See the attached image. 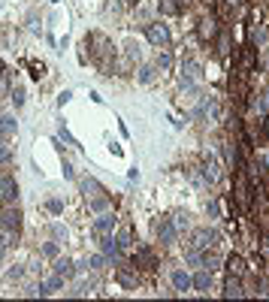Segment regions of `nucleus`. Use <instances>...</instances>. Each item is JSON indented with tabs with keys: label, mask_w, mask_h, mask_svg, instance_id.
Here are the masks:
<instances>
[{
	"label": "nucleus",
	"mask_w": 269,
	"mask_h": 302,
	"mask_svg": "<svg viewBox=\"0 0 269 302\" xmlns=\"http://www.w3.org/2000/svg\"><path fill=\"white\" fill-rule=\"evenodd\" d=\"M196 37L203 43H212L218 37V19H215V15H203V19L196 22Z\"/></svg>",
	"instance_id": "f257e3e1"
},
{
	"label": "nucleus",
	"mask_w": 269,
	"mask_h": 302,
	"mask_svg": "<svg viewBox=\"0 0 269 302\" xmlns=\"http://www.w3.org/2000/svg\"><path fill=\"white\" fill-rule=\"evenodd\" d=\"M146 40H148L151 46H157V48H164V46L170 43V27L160 24V22H157V24H148V27H146Z\"/></svg>",
	"instance_id": "f03ea898"
},
{
	"label": "nucleus",
	"mask_w": 269,
	"mask_h": 302,
	"mask_svg": "<svg viewBox=\"0 0 269 302\" xmlns=\"http://www.w3.org/2000/svg\"><path fill=\"white\" fill-rule=\"evenodd\" d=\"M215 230L203 227V230H196V233L191 236V248H196V251H209V248H215Z\"/></svg>",
	"instance_id": "7ed1b4c3"
},
{
	"label": "nucleus",
	"mask_w": 269,
	"mask_h": 302,
	"mask_svg": "<svg viewBox=\"0 0 269 302\" xmlns=\"http://www.w3.org/2000/svg\"><path fill=\"white\" fill-rule=\"evenodd\" d=\"M157 239L164 242V245H172L175 239H178V230H175V224H172V218H160L157 221Z\"/></svg>",
	"instance_id": "20e7f679"
},
{
	"label": "nucleus",
	"mask_w": 269,
	"mask_h": 302,
	"mask_svg": "<svg viewBox=\"0 0 269 302\" xmlns=\"http://www.w3.org/2000/svg\"><path fill=\"white\" fill-rule=\"evenodd\" d=\"M236 203L242 209H251V187H248V179L242 169H236Z\"/></svg>",
	"instance_id": "39448f33"
},
{
	"label": "nucleus",
	"mask_w": 269,
	"mask_h": 302,
	"mask_svg": "<svg viewBox=\"0 0 269 302\" xmlns=\"http://www.w3.org/2000/svg\"><path fill=\"white\" fill-rule=\"evenodd\" d=\"M0 200H3L6 206L19 200V182H15L12 175H3V179H0Z\"/></svg>",
	"instance_id": "423d86ee"
},
{
	"label": "nucleus",
	"mask_w": 269,
	"mask_h": 302,
	"mask_svg": "<svg viewBox=\"0 0 269 302\" xmlns=\"http://www.w3.org/2000/svg\"><path fill=\"white\" fill-rule=\"evenodd\" d=\"M0 224H3V230H15V233H19V227H22V211L9 203L3 211H0Z\"/></svg>",
	"instance_id": "0eeeda50"
},
{
	"label": "nucleus",
	"mask_w": 269,
	"mask_h": 302,
	"mask_svg": "<svg viewBox=\"0 0 269 302\" xmlns=\"http://www.w3.org/2000/svg\"><path fill=\"white\" fill-rule=\"evenodd\" d=\"M112 227H115V215H112V211H100V218L94 221V236H97V239L109 236Z\"/></svg>",
	"instance_id": "6e6552de"
},
{
	"label": "nucleus",
	"mask_w": 269,
	"mask_h": 302,
	"mask_svg": "<svg viewBox=\"0 0 269 302\" xmlns=\"http://www.w3.org/2000/svg\"><path fill=\"white\" fill-rule=\"evenodd\" d=\"M200 169H203V179H206L209 185H218V182H221V163L215 161V157H209V154H206V161H203V166H200Z\"/></svg>",
	"instance_id": "1a4fd4ad"
},
{
	"label": "nucleus",
	"mask_w": 269,
	"mask_h": 302,
	"mask_svg": "<svg viewBox=\"0 0 269 302\" xmlns=\"http://www.w3.org/2000/svg\"><path fill=\"white\" fill-rule=\"evenodd\" d=\"M172 287H175L178 293H188V290L194 287V278H191L185 269H175V272H172Z\"/></svg>",
	"instance_id": "9d476101"
},
{
	"label": "nucleus",
	"mask_w": 269,
	"mask_h": 302,
	"mask_svg": "<svg viewBox=\"0 0 269 302\" xmlns=\"http://www.w3.org/2000/svg\"><path fill=\"white\" fill-rule=\"evenodd\" d=\"M133 263L139 266V269H157V260H154V254L148 251V248H139L136 257H133Z\"/></svg>",
	"instance_id": "9b49d317"
},
{
	"label": "nucleus",
	"mask_w": 269,
	"mask_h": 302,
	"mask_svg": "<svg viewBox=\"0 0 269 302\" xmlns=\"http://www.w3.org/2000/svg\"><path fill=\"white\" fill-rule=\"evenodd\" d=\"M254 46H242V55H239V70H242V73H251V70H254Z\"/></svg>",
	"instance_id": "f8f14e48"
},
{
	"label": "nucleus",
	"mask_w": 269,
	"mask_h": 302,
	"mask_svg": "<svg viewBox=\"0 0 269 302\" xmlns=\"http://www.w3.org/2000/svg\"><path fill=\"white\" fill-rule=\"evenodd\" d=\"M227 272L236 275V278H242V275L248 272V266H245V260H242L239 254H230V257H227Z\"/></svg>",
	"instance_id": "ddd939ff"
},
{
	"label": "nucleus",
	"mask_w": 269,
	"mask_h": 302,
	"mask_svg": "<svg viewBox=\"0 0 269 302\" xmlns=\"http://www.w3.org/2000/svg\"><path fill=\"white\" fill-rule=\"evenodd\" d=\"M194 290H200V293L212 290V269H203V272L194 275Z\"/></svg>",
	"instance_id": "4468645a"
},
{
	"label": "nucleus",
	"mask_w": 269,
	"mask_h": 302,
	"mask_svg": "<svg viewBox=\"0 0 269 302\" xmlns=\"http://www.w3.org/2000/svg\"><path fill=\"white\" fill-rule=\"evenodd\" d=\"M224 296H227V299H239V296H245V290H242V284H239L236 275L227 278V284H224Z\"/></svg>",
	"instance_id": "2eb2a0df"
},
{
	"label": "nucleus",
	"mask_w": 269,
	"mask_h": 302,
	"mask_svg": "<svg viewBox=\"0 0 269 302\" xmlns=\"http://www.w3.org/2000/svg\"><path fill=\"white\" fill-rule=\"evenodd\" d=\"M55 272L64 275V278H73V275H76V263L67 260V257H58V260H55Z\"/></svg>",
	"instance_id": "dca6fc26"
},
{
	"label": "nucleus",
	"mask_w": 269,
	"mask_h": 302,
	"mask_svg": "<svg viewBox=\"0 0 269 302\" xmlns=\"http://www.w3.org/2000/svg\"><path fill=\"white\" fill-rule=\"evenodd\" d=\"M182 0H157V9H160V15H178L182 12Z\"/></svg>",
	"instance_id": "f3484780"
},
{
	"label": "nucleus",
	"mask_w": 269,
	"mask_h": 302,
	"mask_svg": "<svg viewBox=\"0 0 269 302\" xmlns=\"http://www.w3.org/2000/svg\"><path fill=\"white\" fill-rule=\"evenodd\" d=\"M100 242H103V254L106 257H121V245H118V239H112V233L103 236Z\"/></svg>",
	"instance_id": "a211bd4d"
},
{
	"label": "nucleus",
	"mask_w": 269,
	"mask_h": 302,
	"mask_svg": "<svg viewBox=\"0 0 269 302\" xmlns=\"http://www.w3.org/2000/svg\"><path fill=\"white\" fill-rule=\"evenodd\" d=\"M15 133V118L9 115V112H0V136H12Z\"/></svg>",
	"instance_id": "6ab92c4d"
},
{
	"label": "nucleus",
	"mask_w": 269,
	"mask_h": 302,
	"mask_svg": "<svg viewBox=\"0 0 269 302\" xmlns=\"http://www.w3.org/2000/svg\"><path fill=\"white\" fill-rule=\"evenodd\" d=\"M82 190H85V197H100V193H106L103 185H97L94 179H82Z\"/></svg>",
	"instance_id": "aec40b11"
},
{
	"label": "nucleus",
	"mask_w": 269,
	"mask_h": 302,
	"mask_svg": "<svg viewBox=\"0 0 269 302\" xmlns=\"http://www.w3.org/2000/svg\"><path fill=\"white\" fill-rule=\"evenodd\" d=\"M248 43L260 48V43H266V27H260V24H257V27H251V33H248Z\"/></svg>",
	"instance_id": "412c9836"
},
{
	"label": "nucleus",
	"mask_w": 269,
	"mask_h": 302,
	"mask_svg": "<svg viewBox=\"0 0 269 302\" xmlns=\"http://www.w3.org/2000/svg\"><path fill=\"white\" fill-rule=\"evenodd\" d=\"M254 109H257L260 115H269V91H260V94L254 97Z\"/></svg>",
	"instance_id": "4be33fe9"
},
{
	"label": "nucleus",
	"mask_w": 269,
	"mask_h": 302,
	"mask_svg": "<svg viewBox=\"0 0 269 302\" xmlns=\"http://www.w3.org/2000/svg\"><path fill=\"white\" fill-rule=\"evenodd\" d=\"M154 76H157V70H154L151 64H146V67H139V82H142V85H148V82H154Z\"/></svg>",
	"instance_id": "5701e85b"
},
{
	"label": "nucleus",
	"mask_w": 269,
	"mask_h": 302,
	"mask_svg": "<svg viewBox=\"0 0 269 302\" xmlns=\"http://www.w3.org/2000/svg\"><path fill=\"white\" fill-rule=\"evenodd\" d=\"M218 263H221V257H218V254H215L212 248H209V251L203 254V266H206V269H218Z\"/></svg>",
	"instance_id": "b1692460"
},
{
	"label": "nucleus",
	"mask_w": 269,
	"mask_h": 302,
	"mask_svg": "<svg viewBox=\"0 0 269 302\" xmlns=\"http://www.w3.org/2000/svg\"><path fill=\"white\" fill-rule=\"evenodd\" d=\"M118 281L124 284V287H133V275L127 272V263H124V266H118Z\"/></svg>",
	"instance_id": "393cba45"
},
{
	"label": "nucleus",
	"mask_w": 269,
	"mask_h": 302,
	"mask_svg": "<svg viewBox=\"0 0 269 302\" xmlns=\"http://www.w3.org/2000/svg\"><path fill=\"white\" fill-rule=\"evenodd\" d=\"M46 287H49V293H55V290H61V287H64V275H58V272H55V275H51V278L46 281Z\"/></svg>",
	"instance_id": "a878e982"
},
{
	"label": "nucleus",
	"mask_w": 269,
	"mask_h": 302,
	"mask_svg": "<svg viewBox=\"0 0 269 302\" xmlns=\"http://www.w3.org/2000/svg\"><path fill=\"white\" fill-rule=\"evenodd\" d=\"M115 239H118L121 248H130V227H121V233H118Z\"/></svg>",
	"instance_id": "bb28decb"
},
{
	"label": "nucleus",
	"mask_w": 269,
	"mask_h": 302,
	"mask_svg": "<svg viewBox=\"0 0 269 302\" xmlns=\"http://www.w3.org/2000/svg\"><path fill=\"white\" fill-rule=\"evenodd\" d=\"M172 224H175V230H178V233H182V230H188V215H182V211H178V215H172Z\"/></svg>",
	"instance_id": "cd10ccee"
},
{
	"label": "nucleus",
	"mask_w": 269,
	"mask_h": 302,
	"mask_svg": "<svg viewBox=\"0 0 269 302\" xmlns=\"http://www.w3.org/2000/svg\"><path fill=\"white\" fill-rule=\"evenodd\" d=\"M157 67L160 70H170L172 67V55H170V51H160V55H157Z\"/></svg>",
	"instance_id": "c85d7f7f"
},
{
	"label": "nucleus",
	"mask_w": 269,
	"mask_h": 302,
	"mask_svg": "<svg viewBox=\"0 0 269 302\" xmlns=\"http://www.w3.org/2000/svg\"><path fill=\"white\" fill-rule=\"evenodd\" d=\"M206 211H209V218H221V203H218V200H209Z\"/></svg>",
	"instance_id": "c756f323"
},
{
	"label": "nucleus",
	"mask_w": 269,
	"mask_h": 302,
	"mask_svg": "<svg viewBox=\"0 0 269 302\" xmlns=\"http://www.w3.org/2000/svg\"><path fill=\"white\" fill-rule=\"evenodd\" d=\"M230 51V37L227 33H221V40H218V55H227Z\"/></svg>",
	"instance_id": "7c9ffc66"
},
{
	"label": "nucleus",
	"mask_w": 269,
	"mask_h": 302,
	"mask_svg": "<svg viewBox=\"0 0 269 302\" xmlns=\"http://www.w3.org/2000/svg\"><path fill=\"white\" fill-rule=\"evenodd\" d=\"M9 145H6V142H0V166H3V163H9Z\"/></svg>",
	"instance_id": "2f4dec72"
},
{
	"label": "nucleus",
	"mask_w": 269,
	"mask_h": 302,
	"mask_svg": "<svg viewBox=\"0 0 269 302\" xmlns=\"http://www.w3.org/2000/svg\"><path fill=\"white\" fill-rule=\"evenodd\" d=\"M43 254H46V257H58V245H55V242H46V245H43Z\"/></svg>",
	"instance_id": "473e14b6"
},
{
	"label": "nucleus",
	"mask_w": 269,
	"mask_h": 302,
	"mask_svg": "<svg viewBox=\"0 0 269 302\" xmlns=\"http://www.w3.org/2000/svg\"><path fill=\"white\" fill-rule=\"evenodd\" d=\"M49 211H51V215H61V211H64V203H61V200H49Z\"/></svg>",
	"instance_id": "72a5a7b5"
},
{
	"label": "nucleus",
	"mask_w": 269,
	"mask_h": 302,
	"mask_svg": "<svg viewBox=\"0 0 269 302\" xmlns=\"http://www.w3.org/2000/svg\"><path fill=\"white\" fill-rule=\"evenodd\" d=\"M12 103H15V106L24 103V91H22V88H12Z\"/></svg>",
	"instance_id": "f704fd0d"
},
{
	"label": "nucleus",
	"mask_w": 269,
	"mask_h": 302,
	"mask_svg": "<svg viewBox=\"0 0 269 302\" xmlns=\"http://www.w3.org/2000/svg\"><path fill=\"white\" fill-rule=\"evenodd\" d=\"M22 275H24V269H22V266H15V269H9V272H6V278H9V281H19Z\"/></svg>",
	"instance_id": "c9c22d12"
},
{
	"label": "nucleus",
	"mask_w": 269,
	"mask_h": 302,
	"mask_svg": "<svg viewBox=\"0 0 269 302\" xmlns=\"http://www.w3.org/2000/svg\"><path fill=\"white\" fill-rule=\"evenodd\" d=\"M61 136H64V139H67V142H70V145H79V142H76V139H73V136H70V130H67V127H61Z\"/></svg>",
	"instance_id": "e433bc0d"
},
{
	"label": "nucleus",
	"mask_w": 269,
	"mask_h": 302,
	"mask_svg": "<svg viewBox=\"0 0 269 302\" xmlns=\"http://www.w3.org/2000/svg\"><path fill=\"white\" fill-rule=\"evenodd\" d=\"M103 263H106L103 257H91V269H103Z\"/></svg>",
	"instance_id": "4c0bfd02"
},
{
	"label": "nucleus",
	"mask_w": 269,
	"mask_h": 302,
	"mask_svg": "<svg viewBox=\"0 0 269 302\" xmlns=\"http://www.w3.org/2000/svg\"><path fill=\"white\" fill-rule=\"evenodd\" d=\"M6 248H9V245L3 242V236H0V260H3V257H6Z\"/></svg>",
	"instance_id": "58836bf2"
},
{
	"label": "nucleus",
	"mask_w": 269,
	"mask_h": 302,
	"mask_svg": "<svg viewBox=\"0 0 269 302\" xmlns=\"http://www.w3.org/2000/svg\"><path fill=\"white\" fill-rule=\"evenodd\" d=\"M242 3V0H230V6H239Z\"/></svg>",
	"instance_id": "ea45409f"
},
{
	"label": "nucleus",
	"mask_w": 269,
	"mask_h": 302,
	"mask_svg": "<svg viewBox=\"0 0 269 302\" xmlns=\"http://www.w3.org/2000/svg\"><path fill=\"white\" fill-rule=\"evenodd\" d=\"M266 136H269V115H266Z\"/></svg>",
	"instance_id": "a19ab883"
},
{
	"label": "nucleus",
	"mask_w": 269,
	"mask_h": 302,
	"mask_svg": "<svg viewBox=\"0 0 269 302\" xmlns=\"http://www.w3.org/2000/svg\"><path fill=\"white\" fill-rule=\"evenodd\" d=\"M3 70H6V67H3V61H0V76H3Z\"/></svg>",
	"instance_id": "79ce46f5"
},
{
	"label": "nucleus",
	"mask_w": 269,
	"mask_h": 302,
	"mask_svg": "<svg viewBox=\"0 0 269 302\" xmlns=\"http://www.w3.org/2000/svg\"><path fill=\"white\" fill-rule=\"evenodd\" d=\"M266 245H269V230H266Z\"/></svg>",
	"instance_id": "37998d69"
},
{
	"label": "nucleus",
	"mask_w": 269,
	"mask_h": 302,
	"mask_svg": "<svg viewBox=\"0 0 269 302\" xmlns=\"http://www.w3.org/2000/svg\"><path fill=\"white\" fill-rule=\"evenodd\" d=\"M203 3H215V0H203Z\"/></svg>",
	"instance_id": "c03bdc74"
},
{
	"label": "nucleus",
	"mask_w": 269,
	"mask_h": 302,
	"mask_svg": "<svg viewBox=\"0 0 269 302\" xmlns=\"http://www.w3.org/2000/svg\"><path fill=\"white\" fill-rule=\"evenodd\" d=\"M0 227H3V224H0Z\"/></svg>",
	"instance_id": "a18cd8bd"
}]
</instances>
